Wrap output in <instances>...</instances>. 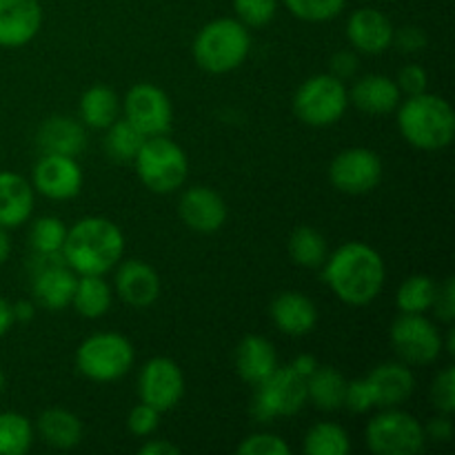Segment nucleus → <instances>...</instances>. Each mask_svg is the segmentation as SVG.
Masks as SVG:
<instances>
[{
	"label": "nucleus",
	"instance_id": "f257e3e1",
	"mask_svg": "<svg viewBox=\"0 0 455 455\" xmlns=\"http://www.w3.org/2000/svg\"><path fill=\"white\" fill-rule=\"evenodd\" d=\"M323 280L340 302L367 307L378 300L385 289L387 267L376 249L360 240H351L327 256L323 265Z\"/></svg>",
	"mask_w": 455,
	"mask_h": 455
},
{
	"label": "nucleus",
	"instance_id": "f03ea898",
	"mask_svg": "<svg viewBox=\"0 0 455 455\" xmlns=\"http://www.w3.org/2000/svg\"><path fill=\"white\" fill-rule=\"evenodd\" d=\"M60 253L78 275H105L123 260L124 235L109 218L87 216L67 229Z\"/></svg>",
	"mask_w": 455,
	"mask_h": 455
},
{
	"label": "nucleus",
	"instance_id": "7ed1b4c3",
	"mask_svg": "<svg viewBox=\"0 0 455 455\" xmlns=\"http://www.w3.org/2000/svg\"><path fill=\"white\" fill-rule=\"evenodd\" d=\"M400 136L420 151L447 149L455 138V111L443 96L422 92L398 105Z\"/></svg>",
	"mask_w": 455,
	"mask_h": 455
},
{
	"label": "nucleus",
	"instance_id": "20e7f679",
	"mask_svg": "<svg viewBox=\"0 0 455 455\" xmlns=\"http://www.w3.org/2000/svg\"><path fill=\"white\" fill-rule=\"evenodd\" d=\"M251 52V34L238 18H216L196 34L194 58L209 74L235 71Z\"/></svg>",
	"mask_w": 455,
	"mask_h": 455
},
{
	"label": "nucleus",
	"instance_id": "39448f33",
	"mask_svg": "<svg viewBox=\"0 0 455 455\" xmlns=\"http://www.w3.org/2000/svg\"><path fill=\"white\" fill-rule=\"evenodd\" d=\"M133 164L142 185L160 196L178 191L189 176V158L185 149L167 133L145 138Z\"/></svg>",
	"mask_w": 455,
	"mask_h": 455
},
{
	"label": "nucleus",
	"instance_id": "423d86ee",
	"mask_svg": "<svg viewBox=\"0 0 455 455\" xmlns=\"http://www.w3.org/2000/svg\"><path fill=\"white\" fill-rule=\"evenodd\" d=\"M136 360L132 342L116 331H102L89 336L76 351V367L93 382H116L127 376Z\"/></svg>",
	"mask_w": 455,
	"mask_h": 455
},
{
	"label": "nucleus",
	"instance_id": "0eeeda50",
	"mask_svg": "<svg viewBox=\"0 0 455 455\" xmlns=\"http://www.w3.org/2000/svg\"><path fill=\"white\" fill-rule=\"evenodd\" d=\"M349 109V89L345 80L331 74L307 78L293 93V114L309 127H331Z\"/></svg>",
	"mask_w": 455,
	"mask_h": 455
},
{
	"label": "nucleus",
	"instance_id": "6e6552de",
	"mask_svg": "<svg viewBox=\"0 0 455 455\" xmlns=\"http://www.w3.org/2000/svg\"><path fill=\"white\" fill-rule=\"evenodd\" d=\"M369 451L376 455H418L425 451V425L400 407L380 409L364 429Z\"/></svg>",
	"mask_w": 455,
	"mask_h": 455
},
{
	"label": "nucleus",
	"instance_id": "1a4fd4ad",
	"mask_svg": "<svg viewBox=\"0 0 455 455\" xmlns=\"http://www.w3.org/2000/svg\"><path fill=\"white\" fill-rule=\"evenodd\" d=\"M307 407V380L291 367H280L256 385L251 416L258 422H274L275 418H291Z\"/></svg>",
	"mask_w": 455,
	"mask_h": 455
},
{
	"label": "nucleus",
	"instance_id": "9d476101",
	"mask_svg": "<svg viewBox=\"0 0 455 455\" xmlns=\"http://www.w3.org/2000/svg\"><path fill=\"white\" fill-rule=\"evenodd\" d=\"M391 347L409 367H427L443 354V333L425 314H400L391 324Z\"/></svg>",
	"mask_w": 455,
	"mask_h": 455
},
{
	"label": "nucleus",
	"instance_id": "9b49d317",
	"mask_svg": "<svg viewBox=\"0 0 455 455\" xmlns=\"http://www.w3.org/2000/svg\"><path fill=\"white\" fill-rule=\"evenodd\" d=\"M380 156L367 147H351L340 151L329 164V180L340 194L364 196L371 194L382 182Z\"/></svg>",
	"mask_w": 455,
	"mask_h": 455
},
{
	"label": "nucleus",
	"instance_id": "f8f14e48",
	"mask_svg": "<svg viewBox=\"0 0 455 455\" xmlns=\"http://www.w3.org/2000/svg\"><path fill=\"white\" fill-rule=\"evenodd\" d=\"M124 118L142 136H163L173 124V107L167 93L151 83H136L123 98Z\"/></svg>",
	"mask_w": 455,
	"mask_h": 455
},
{
	"label": "nucleus",
	"instance_id": "ddd939ff",
	"mask_svg": "<svg viewBox=\"0 0 455 455\" xmlns=\"http://www.w3.org/2000/svg\"><path fill=\"white\" fill-rule=\"evenodd\" d=\"M78 274L67 267L62 253L58 256H38L34 262V278H31V293L36 305L47 311H62L71 307Z\"/></svg>",
	"mask_w": 455,
	"mask_h": 455
},
{
	"label": "nucleus",
	"instance_id": "4468645a",
	"mask_svg": "<svg viewBox=\"0 0 455 455\" xmlns=\"http://www.w3.org/2000/svg\"><path fill=\"white\" fill-rule=\"evenodd\" d=\"M138 395H140V403L149 404L156 411H172L185 395L182 369L164 355L147 360L138 376Z\"/></svg>",
	"mask_w": 455,
	"mask_h": 455
},
{
	"label": "nucleus",
	"instance_id": "2eb2a0df",
	"mask_svg": "<svg viewBox=\"0 0 455 455\" xmlns=\"http://www.w3.org/2000/svg\"><path fill=\"white\" fill-rule=\"evenodd\" d=\"M83 167L78 158L43 154L31 172V187L49 200H71L83 189Z\"/></svg>",
	"mask_w": 455,
	"mask_h": 455
},
{
	"label": "nucleus",
	"instance_id": "dca6fc26",
	"mask_svg": "<svg viewBox=\"0 0 455 455\" xmlns=\"http://www.w3.org/2000/svg\"><path fill=\"white\" fill-rule=\"evenodd\" d=\"M178 213L191 231L216 234L227 222V203L212 187L196 185L182 191Z\"/></svg>",
	"mask_w": 455,
	"mask_h": 455
},
{
	"label": "nucleus",
	"instance_id": "f3484780",
	"mask_svg": "<svg viewBox=\"0 0 455 455\" xmlns=\"http://www.w3.org/2000/svg\"><path fill=\"white\" fill-rule=\"evenodd\" d=\"M43 7L38 0H0V47L18 49L38 36Z\"/></svg>",
	"mask_w": 455,
	"mask_h": 455
},
{
	"label": "nucleus",
	"instance_id": "a211bd4d",
	"mask_svg": "<svg viewBox=\"0 0 455 455\" xmlns=\"http://www.w3.org/2000/svg\"><path fill=\"white\" fill-rule=\"evenodd\" d=\"M394 31L389 18L373 7L355 9L347 20V38L351 47L367 56H378L385 53L394 44Z\"/></svg>",
	"mask_w": 455,
	"mask_h": 455
},
{
	"label": "nucleus",
	"instance_id": "6ab92c4d",
	"mask_svg": "<svg viewBox=\"0 0 455 455\" xmlns=\"http://www.w3.org/2000/svg\"><path fill=\"white\" fill-rule=\"evenodd\" d=\"M367 385L373 395V407L391 409L407 403L416 389V378L409 364L400 363H382L371 369L367 378Z\"/></svg>",
	"mask_w": 455,
	"mask_h": 455
},
{
	"label": "nucleus",
	"instance_id": "aec40b11",
	"mask_svg": "<svg viewBox=\"0 0 455 455\" xmlns=\"http://www.w3.org/2000/svg\"><path fill=\"white\" fill-rule=\"evenodd\" d=\"M116 267V291L120 300L136 309H145L158 300L160 278L154 267L145 260H124Z\"/></svg>",
	"mask_w": 455,
	"mask_h": 455
},
{
	"label": "nucleus",
	"instance_id": "412c9836",
	"mask_svg": "<svg viewBox=\"0 0 455 455\" xmlns=\"http://www.w3.org/2000/svg\"><path fill=\"white\" fill-rule=\"evenodd\" d=\"M271 323L291 338L309 336L318 324V307L300 291H283L271 300Z\"/></svg>",
	"mask_w": 455,
	"mask_h": 455
},
{
	"label": "nucleus",
	"instance_id": "4be33fe9",
	"mask_svg": "<svg viewBox=\"0 0 455 455\" xmlns=\"http://www.w3.org/2000/svg\"><path fill=\"white\" fill-rule=\"evenodd\" d=\"M403 100L398 83L389 76L369 74L363 76L354 83L349 92V102H354L363 114L369 116H385L398 109Z\"/></svg>",
	"mask_w": 455,
	"mask_h": 455
},
{
	"label": "nucleus",
	"instance_id": "5701e85b",
	"mask_svg": "<svg viewBox=\"0 0 455 455\" xmlns=\"http://www.w3.org/2000/svg\"><path fill=\"white\" fill-rule=\"evenodd\" d=\"M43 154H58L78 158L87 149V132L80 120L67 118V116H52L44 120L36 136Z\"/></svg>",
	"mask_w": 455,
	"mask_h": 455
},
{
	"label": "nucleus",
	"instance_id": "b1692460",
	"mask_svg": "<svg viewBox=\"0 0 455 455\" xmlns=\"http://www.w3.org/2000/svg\"><path fill=\"white\" fill-rule=\"evenodd\" d=\"M34 187L13 172H0V227L16 229L34 213Z\"/></svg>",
	"mask_w": 455,
	"mask_h": 455
},
{
	"label": "nucleus",
	"instance_id": "393cba45",
	"mask_svg": "<svg viewBox=\"0 0 455 455\" xmlns=\"http://www.w3.org/2000/svg\"><path fill=\"white\" fill-rule=\"evenodd\" d=\"M278 369L274 342L262 336H247L235 349V371L249 385H260Z\"/></svg>",
	"mask_w": 455,
	"mask_h": 455
},
{
	"label": "nucleus",
	"instance_id": "a878e982",
	"mask_svg": "<svg viewBox=\"0 0 455 455\" xmlns=\"http://www.w3.org/2000/svg\"><path fill=\"white\" fill-rule=\"evenodd\" d=\"M36 429H38L43 443H47L53 449H62V451L78 447L84 435L83 420L74 411L60 407L47 409V411L40 413Z\"/></svg>",
	"mask_w": 455,
	"mask_h": 455
},
{
	"label": "nucleus",
	"instance_id": "bb28decb",
	"mask_svg": "<svg viewBox=\"0 0 455 455\" xmlns=\"http://www.w3.org/2000/svg\"><path fill=\"white\" fill-rule=\"evenodd\" d=\"M120 107H123V102L114 89L107 87V84H93L80 96V123L92 129H107L118 120Z\"/></svg>",
	"mask_w": 455,
	"mask_h": 455
},
{
	"label": "nucleus",
	"instance_id": "cd10ccee",
	"mask_svg": "<svg viewBox=\"0 0 455 455\" xmlns=\"http://www.w3.org/2000/svg\"><path fill=\"white\" fill-rule=\"evenodd\" d=\"M347 378L336 367H320L307 378V403L320 411H338L345 404Z\"/></svg>",
	"mask_w": 455,
	"mask_h": 455
},
{
	"label": "nucleus",
	"instance_id": "c85d7f7f",
	"mask_svg": "<svg viewBox=\"0 0 455 455\" xmlns=\"http://www.w3.org/2000/svg\"><path fill=\"white\" fill-rule=\"evenodd\" d=\"M111 302H114V293L102 275H78L71 307L83 318H102L111 309Z\"/></svg>",
	"mask_w": 455,
	"mask_h": 455
},
{
	"label": "nucleus",
	"instance_id": "c756f323",
	"mask_svg": "<svg viewBox=\"0 0 455 455\" xmlns=\"http://www.w3.org/2000/svg\"><path fill=\"white\" fill-rule=\"evenodd\" d=\"M289 258L305 269H320L329 256L327 238L314 227H298L289 235Z\"/></svg>",
	"mask_w": 455,
	"mask_h": 455
},
{
	"label": "nucleus",
	"instance_id": "7c9ffc66",
	"mask_svg": "<svg viewBox=\"0 0 455 455\" xmlns=\"http://www.w3.org/2000/svg\"><path fill=\"white\" fill-rule=\"evenodd\" d=\"M435 291L438 284L434 283V278L425 274L409 275L395 293V307L400 314H427L434 307Z\"/></svg>",
	"mask_w": 455,
	"mask_h": 455
},
{
	"label": "nucleus",
	"instance_id": "2f4dec72",
	"mask_svg": "<svg viewBox=\"0 0 455 455\" xmlns=\"http://www.w3.org/2000/svg\"><path fill=\"white\" fill-rule=\"evenodd\" d=\"M302 449L307 455H347L351 451V440L336 422H318L307 431Z\"/></svg>",
	"mask_w": 455,
	"mask_h": 455
},
{
	"label": "nucleus",
	"instance_id": "473e14b6",
	"mask_svg": "<svg viewBox=\"0 0 455 455\" xmlns=\"http://www.w3.org/2000/svg\"><path fill=\"white\" fill-rule=\"evenodd\" d=\"M34 444V427L22 413H0V455H25Z\"/></svg>",
	"mask_w": 455,
	"mask_h": 455
},
{
	"label": "nucleus",
	"instance_id": "72a5a7b5",
	"mask_svg": "<svg viewBox=\"0 0 455 455\" xmlns=\"http://www.w3.org/2000/svg\"><path fill=\"white\" fill-rule=\"evenodd\" d=\"M145 138L147 136H142L127 118H118L114 124L107 127L105 149L111 160H118V163H133V158H136V154L140 151Z\"/></svg>",
	"mask_w": 455,
	"mask_h": 455
},
{
	"label": "nucleus",
	"instance_id": "f704fd0d",
	"mask_svg": "<svg viewBox=\"0 0 455 455\" xmlns=\"http://www.w3.org/2000/svg\"><path fill=\"white\" fill-rule=\"evenodd\" d=\"M67 238V227L60 218L43 216L31 225L29 244L38 256H58Z\"/></svg>",
	"mask_w": 455,
	"mask_h": 455
},
{
	"label": "nucleus",
	"instance_id": "c9c22d12",
	"mask_svg": "<svg viewBox=\"0 0 455 455\" xmlns=\"http://www.w3.org/2000/svg\"><path fill=\"white\" fill-rule=\"evenodd\" d=\"M283 3L298 20L327 22L340 16L347 0H283Z\"/></svg>",
	"mask_w": 455,
	"mask_h": 455
},
{
	"label": "nucleus",
	"instance_id": "e433bc0d",
	"mask_svg": "<svg viewBox=\"0 0 455 455\" xmlns=\"http://www.w3.org/2000/svg\"><path fill=\"white\" fill-rule=\"evenodd\" d=\"M235 18L249 29L267 27L278 13V0H234Z\"/></svg>",
	"mask_w": 455,
	"mask_h": 455
},
{
	"label": "nucleus",
	"instance_id": "4c0bfd02",
	"mask_svg": "<svg viewBox=\"0 0 455 455\" xmlns=\"http://www.w3.org/2000/svg\"><path fill=\"white\" fill-rule=\"evenodd\" d=\"M240 455H289L291 447L275 434H253L238 444Z\"/></svg>",
	"mask_w": 455,
	"mask_h": 455
},
{
	"label": "nucleus",
	"instance_id": "58836bf2",
	"mask_svg": "<svg viewBox=\"0 0 455 455\" xmlns=\"http://www.w3.org/2000/svg\"><path fill=\"white\" fill-rule=\"evenodd\" d=\"M431 400L440 413L453 416L455 411V369L447 367L438 373L431 387Z\"/></svg>",
	"mask_w": 455,
	"mask_h": 455
},
{
	"label": "nucleus",
	"instance_id": "ea45409f",
	"mask_svg": "<svg viewBox=\"0 0 455 455\" xmlns=\"http://www.w3.org/2000/svg\"><path fill=\"white\" fill-rule=\"evenodd\" d=\"M160 416H163V413L156 411L149 404H136L127 416L129 434L136 435V438H149V435H154L156 431H158Z\"/></svg>",
	"mask_w": 455,
	"mask_h": 455
},
{
	"label": "nucleus",
	"instance_id": "a19ab883",
	"mask_svg": "<svg viewBox=\"0 0 455 455\" xmlns=\"http://www.w3.org/2000/svg\"><path fill=\"white\" fill-rule=\"evenodd\" d=\"M342 409H349L354 413H367L373 409V395L371 389H369L367 380L364 378H358V380L347 382L345 391V404Z\"/></svg>",
	"mask_w": 455,
	"mask_h": 455
},
{
	"label": "nucleus",
	"instance_id": "79ce46f5",
	"mask_svg": "<svg viewBox=\"0 0 455 455\" xmlns=\"http://www.w3.org/2000/svg\"><path fill=\"white\" fill-rule=\"evenodd\" d=\"M395 83H398L400 92H403V93H407V96H416V93L427 92V84H429V76H427L425 67L407 65V67H403V69H400Z\"/></svg>",
	"mask_w": 455,
	"mask_h": 455
},
{
	"label": "nucleus",
	"instance_id": "37998d69",
	"mask_svg": "<svg viewBox=\"0 0 455 455\" xmlns=\"http://www.w3.org/2000/svg\"><path fill=\"white\" fill-rule=\"evenodd\" d=\"M431 309L435 311L438 320L451 324L455 318V283L453 278H447L443 284H438V291H435V300Z\"/></svg>",
	"mask_w": 455,
	"mask_h": 455
},
{
	"label": "nucleus",
	"instance_id": "c03bdc74",
	"mask_svg": "<svg viewBox=\"0 0 455 455\" xmlns=\"http://www.w3.org/2000/svg\"><path fill=\"white\" fill-rule=\"evenodd\" d=\"M394 44L404 53H416L427 47V34L420 27L407 25L403 29L394 31Z\"/></svg>",
	"mask_w": 455,
	"mask_h": 455
},
{
	"label": "nucleus",
	"instance_id": "a18cd8bd",
	"mask_svg": "<svg viewBox=\"0 0 455 455\" xmlns=\"http://www.w3.org/2000/svg\"><path fill=\"white\" fill-rule=\"evenodd\" d=\"M329 67H331V71H329L331 76H336L340 80H349L358 71L360 60L354 49H342V52L333 53L331 60H329Z\"/></svg>",
	"mask_w": 455,
	"mask_h": 455
},
{
	"label": "nucleus",
	"instance_id": "49530a36",
	"mask_svg": "<svg viewBox=\"0 0 455 455\" xmlns=\"http://www.w3.org/2000/svg\"><path fill=\"white\" fill-rule=\"evenodd\" d=\"M425 435L427 440H431V443H443V444L449 443V440L453 438L451 416L440 413V416L431 418V420L425 425Z\"/></svg>",
	"mask_w": 455,
	"mask_h": 455
},
{
	"label": "nucleus",
	"instance_id": "de8ad7c7",
	"mask_svg": "<svg viewBox=\"0 0 455 455\" xmlns=\"http://www.w3.org/2000/svg\"><path fill=\"white\" fill-rule=\"evenodd\" d=\"M180 453V447H176L173 443L163 438H149L140 447V455H178Z\"/></svg>",
	"mask_w": 455,
	"mask_h": 455
},
{
	"label": "nucleus",
	"instance_id": "09e8293b",
	"mask_svg": "<svg viewBox=\"0 0 455 455\" xmlns=\"http://www.w3.org/2000/svg\"><path fill=\"white\" fill-rule=\"evenodd\" d=\"M289 367H291L293 371L298 373V376H302L307 380V378H309L311 373H314L315 369H318V360H315L311 354H302V355H298V358L293 360V363L289 364Z\"/></svg>",
	"mask_w": 455,
	"mask_h": 455
},
{
	"label": "nucleus",
	"instance_id": "8fccbe9b",
	"mask_svg": "<svg viewBox=\"0 0 455 455\" xmlns=\"http://www.w3.org/2000/svg\"><path fill=\"white\" fill-rule=\"evenodd\" d=\"M13 309H12V302L4 300V298H0V338L7 336L9 329L13 327Z\"/></svg>",
	"mask_w": 455,
	"mask_h": 455
},
{
	"label": "nucleus",
	"instance_id": "3c124183",
	"mask_svg": "<svg viewBox=\"0 0 455 455\" xmlns=\"http://www.w3.org/2000/svg\"><path fill=\"white\" fill-rule=\"evenodd\" d=\"M12 309H13V320H16V323H29L36 314L34 302H29V300L13 302Z\"/></svg>",
	"mask_w": 455,
	"mask_h": 455
},
{
	"label": "nucleus",
	"instance_id": "603ef678",
	"mask_svg": "<svg viewBox=\"0 0 455 455\" xmlns=\"http://www.w3.org/2000/svg\"><path fill=\"white\" fill-rule=\"evenodd\" d=\"M9 253H12V238H9V234L4 227H0V265H4V262H7Z\"/></svg>",
	"mask_w": 455,
	"mask_h": 455
},
{
	"label": "nucleus",
	"instance_id": "864d4df0",
	"mask_svg": "<svg viewBox=\"0 0 455 455\" xmlns=\"http://www.w3.org/2000/svg\"><path fill=\"white\" fill-rule=\"evenodd\" d=\"M4 389V373H3V369H0V391Z\"/></svg>",
	"mask_w": 455,
	"mask_h": 455
}]
</instances>
